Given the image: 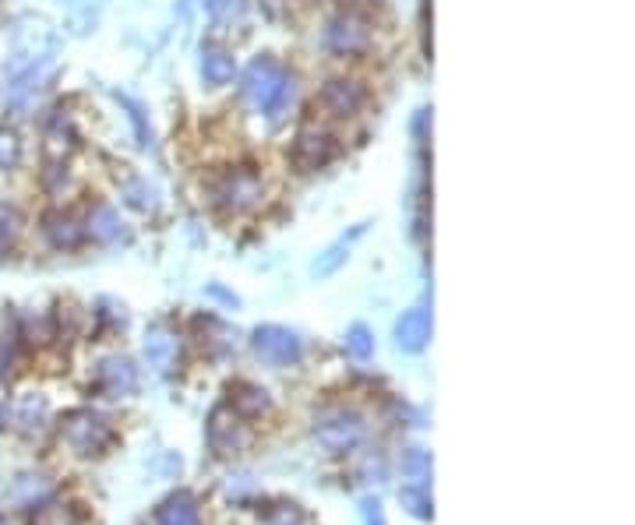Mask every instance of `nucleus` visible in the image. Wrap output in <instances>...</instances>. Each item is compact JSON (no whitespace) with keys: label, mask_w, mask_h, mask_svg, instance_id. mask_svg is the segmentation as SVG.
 Wrapping results in <instances>:
<instances>
[{"label":"nucleus","mask_w":635,"mask_h":525,"mask_svg":"<svg viewBox=\"0 0 635 525\" xmlns=\"http://www.w3.org/2000/svg\"><path fill=\"white\" fill-rule=\"evenodd\" d=\"M29 525H78V515L75 507L64 501H40Z\"/></svg>","instance_id":"obj_21"},{"label":"nucleus","mask_w":635,"mask_h":525,"mask_svg":"<svg viewBox=\"0 0 635 525\" xmlns=\"http://www.w3.org/2000/svg\"><path fill=\"white\" fill-rule=\"evenodd\" d=\"M403 477L410 480V487H427V480H431V451L406 448L403 451Z\"/></svg>","instance_id":"obj_23"},{"label":"nucleus","mask_w":635,"mask_h":525,"mask_svg":"<svg viewBox=\"0 0 635 525\" xmlns=\"http://www.w3.org/2000/svg\"><path fill=\"white\" fill-rule=\"evenodd\" d=\"M226 392H230L226 405L241 416H261V413H269V405H272L269 392L258 388V384H250V381H233Z\"/></svg>","instance_id":"obj_16"},{"label":"nucleus","mask_w":635,"mask_h":525,"mask_svg":"<svg viewBox=\"0 0 635 525\" xmlns=\"http://www.w3.org/2000/svg\"><path fill=\"white\" fill-rule=\"evenodd\" d=\"M43 236H46V244L49 247H57V250H75L86 244V223H81L78 215L71 212H46L43 215Z\"/></svg>","instance_id":"obj_11"},{"label":"nucleus","mask_w":635,"mask_h":525,"mask_svg":"<svg viewBox=\"0 0 635 525\" xmlns=\"http://www.w3.org/2000/svg\"><path fill=\"white\" fill-rule=\"evenodd\" d=\"M205 442L209 448L220 455V459H230V455H237L247 448L250 434L244 427V416L233 413L230 405H215V410L209 413V423H205Z\"/></svg>","instance_id":"obj_6"},{"label":"nucleus","mask_w":635,"mask_h":525,"mask_svg":"<svg viewBox=\"0 0 635 525\" xmlns=\"http://www.w3.org/2000/svg\"><path fill=\"white\" fill-rule=\"evenodd\" d=\"M11 423L22 434H40L49 423V402L40 392H25L11 402Z\"/></svg>","instance_id":"obj_14"},{"label":"nucleus","mask_w":635,"mask_h":525,"mask_svg":"<svg viewBox=\"0 0 635 525\" xmlns=\"http://www.w3.org/2000/svg\"><path fill=\"white\" fill-rule=\"evenodd\" d=\"M19 159H22V142H19V134H14V131H0V169L19 166Z\"/></svg>","instance_id":"obj_29"},{"label":"nucleus","mask_w":635,"mask_h":525,"mask_svg":"<svg viewBox=\"0 0 635 525\" xmlns=\"http://www.w3.org/2000/svg\"><path fill=\"white\" fill-rule=\"evenodd\" d=\"M60 437L78 455H99L113 442V427H110V420L96 410H71L60 420Z\"/></svg>","instance_id":"obj_3"},{"label":"nucleus","mask_w":635,"mask_h":525,"mask_svg":"<svg viewBox=\"0 0 635 525\" xmlns=\"http://www.w3.org/2000/svg\"><path fill=\"white\" fill-rule=\"evenodd\" d=\"M322 40H325V46L332 49V54L357 57V54H364L367 46H371V25H367V19H360L357 11H339L336 19H328Z\"/></svg>","instance_id":"obj_7"},{"label":"nucleus","mask_w":635,"mask_h":525,"mask_svg":"<svg viewBox=\"0 0 635 525\" xmlns=\"http://www.w3.org/2000/svg\"><path fill=\"white\" fill-rule=\"evenodd\" d=\"M261 177L250 166L244 169H230L220 180L212 183V201L223 212H250L261 201Z\"/></svg>","instance_id":"obj_4"},{"label":"nucleus","mask_w":635,"mask_h":525,"mask_svg":"<svg viewBox=\"0 0 635 525\" xmlns=\"http://www.w3.org/2000/svg\"><path fill=\"white\" fill-rule=\"evenodd\" d=\"M265 525H308V515H304V507H300V504L279 501L276 507H269V515H265Z\"/></svg>","instance_id":"obj_28"},{"label":"nucleus","mask_w":635,"mask_h":525,"mask_svg":"<svg viewBox=\"0 0 635 525\" xmlns=\"http://www.w3.org/2000/svg\"><path fill=\"white\" fill-rule=\"evenodd\" d=\"M250 349L255 357L269 367H290L304 357V343L293 328H282V325H261L250 335Z\"/></svg>","instance_id":"obj_5"},{"label":"nucleus","mask_w":635,"mask_h":525,"mask_svg":"<svg viewBox=\"0 0 635 525\" xmlns=\"http://www.w3.org/2000/svg\"><path fill=\"white\" fill-rule=\"evenodd\" d=\"M156 522L159 525H202V504H198L191 490H174V494L159 504Z\"/></svg>","instance_id":"obj_15"},{"label":"nucleus","mask_w":635,"mask_h":525,"mask_svg":"<svg viewBox=\"0 0 635 525\" xmlns=\"http://www.w3.org/2000/svg\"><path fill=\"white\" fill-rule=\"evenodd\" d=\"M431 343V311L424 308H413L403 317L396 321V346L403 353H421Z\"/></svg>","instance_id":"obj_13"},{"label":"nucleus","mask_w":635,"mask_h":525,"mask_svg":"<svg viewBox=\"0 0 635 525\" xmlns=\"http://www.w3.org/2000/svg\"><path fill=\"white\" fill-rule=\"evenodd\" d=\"M360 507H364V522H367V525H386V515H381V504H378V501L367 498Z\"/></svg>","instance_id":"obj_32"},{"label":"nucleus","mask_w":635,"mask_h":525,"mask_svg":"<svg viewBox=\"0 0 635 525\" xmlns=\"http://www.w3.org/2000/svg\"><path fill=\"white\" fill-rule=\"evenodd\" d=\"M49 483L43 472H25V477H19L14 480V487H11V501H19V504H40V501H46L49 498Z\"/></svg>","instance_id":"obj_20"},{"label":"nucleus","mask_w":635,"mask_h":525,"mask_svg":"<svg viewBox=\"0 0 635 525\" xmlns=\"http://www.w3.org/2000/svg\"><path fill=\"white\" fill-rule=\"evenodd\" d=\"M113 99L127 110L131 124H135V134H138V145H142V148H153V127H148V121H145V110H142L131 96H124V92H113Z\"/></svg>","instance_id":"obj_25"},{"label":"nucleus","mask_w":635,"mask_h":525,"mask_svg":"<svg viewBox=\"0 0 635 525\" xmlns=\"http://www.w3.org/2000/svg\"><path fill=\"white\" fill-rule=\"evenodd\" d=\"M71 142H75L71 124L64 121V116H54V121H49V127H46V148L54 152V156H64V152L71 148Z\"/></svg>","instance_id":"obj_27"},{"label":"nucleus","mask_w":635,"mask_h":525,"mask_svg":"<svg viewBox=\"0 0 635 525\" xmlns=\"http://www.w3.org/2000/svg\"><path fill=\"white\" fill-rule=\"evenodd\" d=\"M364 233H367V223H357V226L349 230V233H343L336 244H328V247L314 258V265H311V276H314V279H328V276H336L339 268L349 261V250L357 247V241H360Z\"/></svg>","instance_id":"obj_12"},{"label":"nucleus","mask_w":635,"mask_h":525,"mask_svg":"<svg viewBox=\"0 0 635 525\" xmlns=\"http://www.w3.org/2000/svg\"><path fill=\"white\" fill-rule=\"evenodd\" d=\"M0 525H4V515H0Z\"/></svg>","instance_id":"obj_34"},{"label":"nucleus","mask_w":635,"mask_h":525,"mask_svg":"<svg viewBox=\"0 0 635 525\" xmlns=\"http://www.w3.org/2000/svg\"><path fill=\"white\" fill-rule=\"evenodd\" d=\"M180 357V343H177V335L174 332H166V328H153L145 335V360L153 364L156 370H174Z\"/></svg>","instance_id":"obj_17"},{"label":"nucleus","mask_w":635,"mask_h":525,"mask_svg":"<svg viewBox=\"0 0 635 525\" xmlns=\"http://www.w3.org/2000/svg\"><path fill=\"white\" fill-rule=\"evenodd\" d=\"M233 75H237V64H233L226 49L215 43H202V81L212 85V89H220V85L233 81Z\"/></svg>","instance_id":"obj_18"},{"label":"nucleus","mask_w":635,"mask_h":525,"mask_svg":"<svg viewBox=\"0 0 635 525\" xmlns=\"http://www.w3.org/2000/svg\"><path fill=\"white\" fill-rule=\"evenodd\" d=\"M241 92L247 99V107L255 113H265L272 124L282 121V113L290 110L293 96H297V85L293 75H287L272 57H255L247 64L244 81H241Z\"/></svg>","instance_id":"obj_1"},{"label":"nucleus","mask_w":635,"mask_h":525,"mask_svg":"<svg viewBox=\"0 0 635 525\" xmlns=\"http://www.w3.org/2000/svg\"><path fill=\"white\" fill-rule=\"evenodd\" d=\"M399 501H403V507L421 522H431L434 518V501L427 498V487H403L399 490Z\"/></svg>","instance_id":"obj_24"},{"label":"nucleus","mask_w":635,"mask_h":525,"mask_svg":"<svg viewBox=\"0 0 635 525\" xmlns=\"http://www.w3.org/2000/svg\"><path fill=\"white\" fill-rule=\"evenodd\" d=\"M364 434H367L364 416L354 413V410H346V405H332V410H322L314 416L318 445H322L325 451H332V455L354 451L364 442Z\"/></svg>","instance_id":"obj_2"},{"label":"nucleus","mask_w":635,"mask_h":525,"mask_svg":"<svg viewBox=\"0 0 635 525\" xmlns=\"http://www.w3.org/2000/svg\"><path fill=\"white\" fill-rule=\"evenodd\" d=\"M124 198H127V205L138 209V212H156V209H159L156 188H148L145 180H131L127 188H124Z\"/></svg>","instance_id":"obj_26"},{"label":"nucleus","mask_w":635,"mask_h":525,"mask_svg":"<svg viewBox=\"0 0 635 525\" xmlns=\"http://www.w3.org/2000/svg\"><path fill=\"white\" fill-rule=\"evenodd\" d=\"M96 384L99 392L110 399H124L138 388V367L131 364L127 357H107L96 370Z\"/></svg>","instance_id":"obj_9"},{"label":"nucleus","mask_w":635,"mask_h":525,"mask_svg":"<svg viewBox=\"0 0 635 525\" xmlns=\"http://www.w3.org/2000/svg\"><path fill=\"white\" fill-rule=\"evenodd\" d=\"M247 11V0H209V14L215 22H233Z\"/></svg>","instance_id":"obj_30"},{"label":"nucleus","mask_w":635,"mask_h":525,"mask_svg":"<svg viewBox=\"0 0 635 525\" xmlns=\"http://www.w3.org/2000/svg\"><path fill=\"white\" fill-rule=\"evenodd\" d=\"M336 156H339V145H336V138H332L328 131L304 127V131L297 134V142H293V166L300 169V174L325 169Z\"/></svg>","instance_id":"obj_8"},{"label":"nucleus","mask_w":635,"mask_h":525,"mask_svg":"<svg viewBox=\"0 0 635 525\" xmlns=\"http://www.w3.org/2000/svg\"><path fill=\"white\" fill-rule=\"evenodd\" d=\"M11 236H14V226L8 223L4 215H0V258H4V254L11 250Z\"/></svg>","instance_id":"obj_33"},{"label":"nucleus","mask_w":635,"mask_h":525,"mask_svg":"<svg viewBox=\"0 0 635 525\" xmlns=\"http://www.w3.org/2000/svg\"><path fill=\"white\" fill-rule=\"evenodd\" d=\"M364 477H367V483H381V480H386V459H381L378 451H375V455H367Z\"/></svg>","instance_id":"obj_31"},{"label":"nucleus","mask_w":635,"mask_h":525,"mask_svg":"<svg viewBox=\"0 0 635 525\" xmlns=\"http://www.w3.org/2000/svg\"><path fill=\"white\" fill-rule=\"evenodd\" d=\"M89 236H96L99 244H116V241H127V230L121 223V215H116L110 205H96L89 212V223H86Z\"/></svg>","instance_id":"obj_19"},{"label":"nucleus","mask_w":635,"mask_h":525,"mask_svg":"<svg viewBox=\"0 0 635 525\" xmlns=\"http://www.w3.org/2000/svg\"><path fill=\"white\" fill-rule=\"evenodd\" d=\"M343 349H346V357H354V360H371L375 357V335L367 325H349L346 328V338H343Z\"/></svg>","instance_id":"obj_22"},{"label":"nucleus","mask_w":635,"mask_h":525,"mask_svg":"<svg viewBox=\"0 0 635 525\" xmlns=\"http://www.w3.org/2000/svg\"><path fill=\"white\" fill-rule=\"evenodd\" d=\"M318 103H322L332 116H354L367 103V89L354 78H336L322 89Z\"/></svg>","instance_id":"obj_10"}]
</instances>
